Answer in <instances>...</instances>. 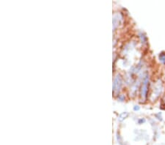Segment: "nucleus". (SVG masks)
<instances>
[{
	"mask_svg": "<svg viewBox=\"0 0 165 145\" xmlns=\"http://www.w3.org/2000/svg\"><path fill=\"white\" fill-rule=\"evenodd\" d=\"M139 107H134V110H139Z\"/></svg>",
	"mask_w": 165,
	"mask_h": 145,
	"instance_id": "nucleus-3",
	"label": "nucleus"
},
{
	"mask_svg": "<svg viewBox=\"0 0 165 145\" xmlns=\"http://www.w3.org/2000/svg\"><path fill=\"white\" fill-rule=\"evenodd\" d=\"M121 85V79L120 76H117V78L115 79L114 80V89L116 90V89H120V87Z\"/></svg>",
	"mask_w": 165,
	"mask_h": 145,
	"instance_id": "nucleus-2",
	"label": "nucleus"
},
{
	"mask_svg": "<svg viewBox=\"0 0 165 145\" xmlns=\"http://www.w3.org/2000/svg\"><path fill=\"white\" fill-rule=\"evenodd\" d=\"M148 83H149V77L148 75H146L144 79H143L142 87H141V97L143 100H145L148 95Z\"/></svg>",
	"mask_w": 165,
	"mask_h": 145,
	"instance_id": "nucleus-1",
	"label": "nucleus"
}]
</instances>
